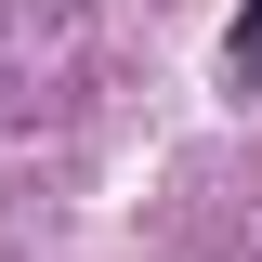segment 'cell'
Returning a JSON list of instances; mask_svg holds the SVG:
<instances>
[{"instance_id": "obj_1", "label": "cell", "mask_w": 262, "mask_h": 262, "mask_svg": "<svg viewBox=\"0 0 262 262\" xmlns=\"http://www.w3.org/2000/svg\"><path fill=\"white\" fill-rule=\"evenodd\" d=\"M236 79L262 92V0H249V27H236Z\"/></svg>"}]
</instances>
